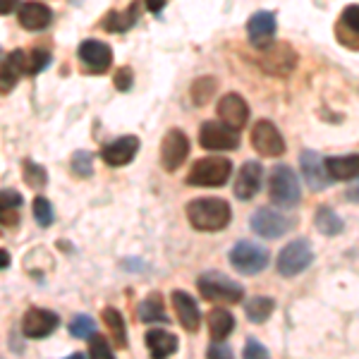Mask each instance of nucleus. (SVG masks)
Instances as JSON below:
<instances>
[{"label": "nucleus", "instance_id": "obj_1", "mask_svg": "<svg viewBox=\"0 0 359 359\" xmlns=\"http://www.w3.org/2000/svg\"><path fill=\"white\" fill-rule=\"evenodd\" d=\"M187 218L194 230L201 233H218L225 230L233 218V208L225 199L216 196H204V199H194L187 204Z\"/></svg>", "mask_w": 359, "mask_h": 359}, {"label": "nucleus", "instance_id": "obj_2", "mask_svg": "<svg viewBox=\"0 0 359 359\" xmlns=\"http://www.w3.org/2000/svg\"><path fill=\"white\" fill-rule=\"evenodd\" d=\"M199 294L208 302H223V304H237L245 299V287L228 278L221 271H206L196 278Z\"/></svg>", "mask_w": 359, "mask_h": 359}, {"label": "nucleus", "instance_id": "obj_3", "mask_svg": "<svg viewBox=\"0 0 359 359\" xmlns=\"http://www.w3.org/2000/svg\"><path fill=\"white\" fill-rule=\"evenodd\" d=\"M233 175V163L228 158H218V156H208L199 158L187 172L189 187H223Z\"/></svg>", "mask_w": 359, "mask_h": 359}, {"label": "nucleus", "instance_id": "obj_4", "mask_svg": "<svg viewBox=\"0 0 359 359\" xmlns=\"http://www.w3.org/2000/svg\"><path fill=\"white\" fill-rule=\"evenodd\" d=\"M271 201L276 206L292 208L299 204L302 199V187H299V180L294 175L290 165H276L271 172V184H269Z\"/></svg>", "mask_w": 359, "mask_h": 359}, {"label": "nucleus", "instance_id": "obj_5", "mask_svg": "<svg viewBox=\"0 0 359 359\" xmlns=\"http://www.w3.org/2000/svg\"><path fill=\"white\" fill-rule=\"evenodd\" d=\"M311 262H314V249H311V245L304 237H299V240L283 247V252L278 254V259H276V269L280 276L292 278L309 269Z\"/></svg>", "mask_w": 359, "mask_h": 359}, {"label": "nucleus", "instance_id": "obj_6", "mask_svg": "<svg viewBox=\"0 0 359 359\" xmlns=\"http://www.w3.org/2000/svg\"><path fill=\"white\" fill-rule=\"evenodd\" d=\"M271 254L266 252L262 245H254V242L240 240L237 245L230 249V264L235 266L237 273L242 276H257L269 266Z\"/></svg>", "mask_w": 359, "mask_h": 359}, {"label": "nucleus", "instance_id": "obj_7", "mask_svg": "<svg viewBox=\"0 0 359 359\" xmlns=\"http://www.w3.org/2000/svg\"><path fill=\"white\" fill-rule=\"evenodd\" d=\"M249 228L259 237H264V240H278V237L290 233L292 221L287 216H283L280 211H276V208L264 206V208H257L254 216L249 218Z\"/></svg>", "mask_w": 359, "mask_h": 359}, {"label": "nucleus", "instance_id": "obj_8", "mask_svg": "<svg viewBox=\"0 0 359 359\" xmlns=\"http://www.w3.org/2000/svg\"><path fill=\"white\" fill-rule=\"evenodd\" d=\"M199 144L208 151H235L240 147V132L216 120H208L201 125Z\"/></svg>", "mask_w": 359, "mask_h": 359}, {"label": "nucleus", "instance_id": "obj_9", "mask_svg": "<svg viewBox=\"0 0 359 359\" xmlns=\"http://www.w3.org/2000/svg\"><path fill=\"white\" fill-rule=\"evenodd\" d=\"M252 147L257 149L264 158H278L285 154V139H283L280 130L271 123V120H259L252 130Z\"/></svg>", "mask_w": 359, "mask_h": 359}, {"label": "nucleus", "instance_id": "obj_10", "mask_svg": "<svg viewBox=\"0 0 359 359\" xmlns=\"http://www.w3.org/2000/svg\"><path fill=\"white\" fill-rule=\"evenodd\" d=\"M189 156V139L182 130H170L161 144V165L168 172H175Z\"/></svg>", "mask_w": 359, "mask_h": 359}, {"label": "nucleus", "instance_id": "obj_11", "mask_svg": "<svg viewBox=\"0 0 359 359\" xmlns=\"http://www.w3.org/2000/svg\"><path fill=\"white\" fill-rule=\"evenodd\" d=\"M57 326H60V318H57L55 311H50V309L32 306V309L22 316V333H25V338L41 340L46 335L53 333Z\"/></svg>", "mask_w": 359, "mask_h": 359}, {"label": "nucleus", "instance_id": "obj_12", "mask_svg": "<svg viewBox=\"0 0 359 359\" xmlns=\"http://www.w3.org/2000/svg\"><path fill=\"white\" fill-rule=\"evenodd\" d=\"M139 147H142V144H139V137L135 135L118 137L103 147L101 158H103V163L111 168H123L135 161V156L139 154Z\"/></svg>", "mask_w": 359, "mask_h": 359}, {"label": "nucleus", "instance_id": "obj_13", "mask_svg": "<svg viewBox=\"0 0 359 359\" xmlns=\"http://www.w3.org/2000/svg\"><path fill=\"white\" fill-rule=\"evenodd\" d=\"M276 29H278V22H276V15L269 13V10H259L249 17L247 22V34H249V41L257 46L259 50L269 48L276 39Z\"/></svg>", "mask_w": 359, "mask_h": 359}, {"label": "nucleus", "instance_id": "obj_14", "mask_svg": "<svg viewBox=\"0 0 359 359\" xmlns=\"http://www.w3.org/2000/svg\"><path fill=\"white\" fill-rule=\"evenodd\" d=\"M77 55H79V60L89 67V72H94V74L108 72V67L113 65L111 46L103 43V41H96V39H86V41H82Z\"/></svg>", "mask_w": 359, "mask_h": 359}, {"label": "nucleus", "instance_id": "obj_15", "mask_svg": "<svg viewBox=\"0 0 359 359\" xmlns=\"http://www.w3.org/2000/svg\"><path fill=\"white\" fill-rule=\"evenodd\" d=\"M299 165H302L304 182L309 184L311 192H323V189L331 184V177H328V172H326V163H323V156L318 151H311V149L302 151Z\"/></svg>", "mask_w": 359, "mask_h": 359}, {"label": "nucleus", "instance_id": "obj_16", "mask_svg": "<svg viewBox=\"0 0 359 359\" xmlns=\"http://www.w3.org/2000/svg\"><path fill=\"white\" fill-rule=\"evenodd\" d=\"M172 306H175V314H177V321L184 331L189 333H196L201 326V311H199V304L196 299L192 297L189 292L184 290H172Z\"/></svg>", "mask_w": 359, "mask_h": 359}, {"label": "nucleus", "instance_id": "obj_17", "mask_svg": "<svg viewBox=\"0 0 359 359\" xmlns=\"http://www.w3.org/2000/svg\"><path fill=\"white\" fill-rule=\"evenodd\" d=\"M218 118H221L223 125H228L240 132L249 120L247 101L240 94H225L221 101H218Z\"/></svg>", "mask_w": 359, "mask_h": 359}, {"label": "nucleus", "instance_id": "obj_18", "mask_svg": "<svg viewBox=\"0 0 359 359\" xmlns=\"http://www.w3.org/2000/svg\"><path fill=\"white\" fill-rule=\"evenodd\" d=\"M262 177H264V168L257 161H247L245 165L240 168L235 177V196L242 201H249L259 194L262 189Z\"/></svg>", "mask_w": 359, "mask_h": 359}, {"label": "nucleus", "instance_id": "obj_19", "mask_svg": "<svg viewBox=\"0 0 359 359\" xmlns=\"http://www.w3.org/2000/svg\"><path fill=\"white\" fill-rule=\"evenodd\" d=\"M17 20L20 25L27 29V32H41L50 25L53 20V10L48 5L39 3V0H29V3L20 5V13H17Z\"/></svg>", "mask_w": 359, "mask_h": 359}, {"label": "nucleus", "instance_id": "obj_20", "mask_svg": "<svg viewBox=\"0 0 359 359\" xmlns=\"http://www.w3.org/2000/svg\"><path fill=\"white\" fill-rule=\"evenodd\" d=\"M25 50H13L0 62V94H10L25 74Z\"/></svg>", "mask_w": 359, "mask_h": 359}, {"label": "nucleus", "instance_id": "obj_21", "mask_svg": "<svg viewBox=\"0 0 359 359\" xmlns=\"http://www.w3.org/2000/svg\"><path fill=\"white\" fill-rule=\"evenodd\" d=\"M264 53L269 57H264L262 60V67L271 74H290V69L294 67V60H297L294 50L285 43L276 46V48H271L269 46V48H264Z\"/></svg>", "mask_w": 359, "mask_h": 359}, {"label": "nucleus", "instance_id": "obj_22", "mask_svg": "<svg viewBox=\"0 0 359 359\" xmlns=\"http://www.w3.org/2000/svg\"><path fill=\"white\" fill-rule=\"evenodd\" d=\"M326 163L328 177L333 180H355L359 172V158L357 154H347V156H333V158H323Z\"/></svg>", "mask_w": 359, "mask_h": 359}, {"label": "nucleus", "instance_id": "obj_23", "mask_svg": "<svg viewBox=\"0 0 359 359\" xmlns=\"http://www.w3.org/2000/svg\"><path fill=\"white\" fill-rule=\"evenodd\" d=\"M137 10H139V3H132L125 13H120V10H111V13L106 15V20H103V29L111 32V34L130 32V29L137 25V15H139Z\"/></svg>", "mask_w": 359, "mask_h": 359}, {"label": "nucleus", "instance_id": "obj_24", "mask_svg": "<svg viewBox=\"0 0 359 359\" xmlns=\"http://www.w3.org/2000/svg\"><path fill=\"white\" fill-rule=\"evenodd\" d=\"M147 347L154 357H170L177 352V338L163 328H154L147 333Z\"/></svg>", "mask_w": 359, "mask_h": 359}, {"label": "nucleus", "instance_id": "obj_25", "mask_svg": "<svg viewBox=\"0 0 359 359\" xmlns=\"http://www.w3.org/2000/svg\"><path fill=\"white\" fill-rule=\"evenodd\" d=\"M206 321H208V331H211L213 340H225L235 331V316L230 314L228 309H221V306L208 311Z\"/></svg>", "mask_w": 359, "mask_h": 359}, {"label": "nucleus", "instance_id": "obj_26", "mask_svg": "<svg viewBox=\"0 0 359 359\" xmlns=\"http://www.w3.org/2000/svg\"><path fill=\"white\" fill-rule=\"evenodd\" d=\"M22 194L15 189H0V225H17L20 223Z\"/></svg>", "mask_w": 359, "mask_h": 359}, {"label": "nucleus", "instance_id": "obj_27", "mask_svg": "<svg viewBox=\"0 0 359 359\" xmlns=\"http://www.w3.org/2000/svg\"><path fill=\"white\" fill-rule=\"evenodd\" d=\"M137 316H139V321H144V323H158V321L168 323V321H170L168 314H165L163 297H161L158 292H151L142 304L137 306Z\"/></svg>", "mask_w": 359, "mask_h": 359}, {"label": "nucleus", "instance_id": "obj_28", "mask_svg": "<svg viewBox=\"0 0 359 359\" xmlns=\"http://www.w3.org/2000/svg\"><path fill=\"white\" fill-rule=\"evenodd\" d=\"M314 225H316L318 233L326 235V237H335V235H340L345 230L343 218H340L331 206H321V208H318L316 216H314Z\"/></svg>", "mask_w": 359, "mask_h": 359}, {"label": "nucleus", "instance_id": "obj_29", "mask_svg": "<svg viewBox=\"0 0 359 359\" xmlns=\"http://www.w3.org/2000/svg\"><path fill=\"white\" fill-rule=\"evenodd\" d=\"M103 323H106L108 331L113 333L115 345L127 347V326H125L123 314H120L118 309H113V306H108V309H103Z\"/></svg>", "mask_w": 359, "mask_h": 359}, {"label": "nucleus", "instance_id": "obj_30", "mask_svg": "<svg viewBox=\"0 0 359 359\" xmlns=\"http://www.w3.org/2000/svg\"><path fill=\"white\" fill-rule=\"evenodd\" d=\"M273 309H276V302L271 297H252L245 304V314L252 323H264L266 318L273 314Z\"/></svg>", "mask_w": 359, "mask_h": 359}, {"label": "nucleus", "instance_id": "obj_31", "mask_svg": "<svg viewBox=\"0 0 359 359\" xmlns=\"http://www.w3.org/2000/svg\"><path fill=\"white\" fill-rule=\"evenodd\" d=\"M22 175H25L29 187H34V189L43 187V184L48 182V172H46V168L39 165V163H34L32 158L22 161Z\"/></svg>", "mask_w": 359, "mask_h": 359}, {"label": "nucleus", "instance_id": "obj_32", "mask_svg": "<svg viewBox=\"0 0 359 359\" xmlns=\"http://www.w3.org/2000/svg\"><path fill=\"white\" fill-rule=\"evenodd\" d=\"M213 94H216V79L213 77H199L192 84V101L196 106H206Z\"/></svg>", "mask_w": 359, "mask_h": 359}, {"label": "nucleus", "instance_id": "obj_33", "mask_svg": "<svg viewBox=\"0 0 359 359\" xmlns=\"http://www.w3.org/2000/svg\"><path fill=\"white\" fill-rule=\"evenodd\" d=\"M50 62V53L46 48H34L25 55V74L29 77H36L41 69Z\"/></svg>", "mask_w": 359, "mask_h": 359}, {"label": "nucleus", "instance_id": "obj_34", "mask_svg": "<svg viewBox=\"0 0 359 359\" xmlns=\"http://www.w3.org/2000/svg\"><path fill=\"white\" fill-rule=\"evenodd\" d=\"M69 165H72V172L77 177L94 175V156H91V151H86V149H82V151H74Z\"/></svg>", "mask_w": 359, "mask_h": 359}, {"label": "nucleus", "instance_id": "obj_35", "mask_svg": "<svg viewBox=\"0 0 359 359\" xmlns=\"http://www.w3.org/2000/svg\"><path fill=\"white\" fill-rule=\"evenodd\" d=\"M32 211H34V218H36V223L41 225V228H48L55 218L53 206H50V201L46 199V196H36V199H34Z\"/></svg>", "mask_w": 359, "mask_h": 359}, {"label": "nucleus", "instance_id": "obj_36", "mask_svg": "<svg viewBox=\"0 0 359 359\" xmlns=\"http://www.w3.org/2000/svg\"><path fill=\"white\" fill-rule=\"evenodd\" d=\"M94 331H96V321L91 316H86V314L74 316L72 323H69V335H72V338H79V340L89 338Z\"/></svg>", "mask_w": 359, "mask_h": 359}, {"label": "nucleus", "instance_id": "obj_37", "mask_svg": "<svg viewBox=\"0 0 359 359\" xmlns=\"http://www.w3.org/2000/svg\"><path fill=\"white\" fill-rule=\"evenodd\" d=\"M89 357L113 359V347L108 345V340L103 335H96V331L89 335Z\"/></svg>", "mask_w": 359, "mask_h": 359}, {"label": "nucleus", "instance_id": "obj_38", "mask_svg": "<svg viewBox=\"0 0 359 359\" xmlns=\"http://www.w3.org/2000/svg\"><path fill=\"white\" fill-rule=\"evenodd\" d=\"M132 84H135V72H132V67H120L118 74H115V86H118V91H130Z\"/></svg>", "mask_w": 359, "mask_h": 359}, {"label": "nucleus", "instance_id": "obj_39", "mask_svg": "<svg viewBox=\"0 0 359 359\" xmlns=\"http://www.w3.org/2000/svg\"><path fill=\"white\" fill-rule=\"evenodd\" d=\"M242 357H247V359H266L269 357V350H266V347L259 343V340H247V345H245V350H242Z\"/></svg>", "mask_w": 359, "mask_h": 359}, {"label": "nucleus", "instance_id": "obj_40", "mask_svg": "<svg viewBox=\"0 0 359 359\" xmlns=\"http://www.w3.org/2000/svg\"><path fill=\"white\" fill-rule=\"evenodd\" d=\"M357 13H359L357 5H350V8H345V10H343V20H340V25L347 27V29H352V32H359Z\"/></svg>", "mask_w": 359, "mask_h": 359}, {"label": "nucleus", "instance_id": "obj_41", "mask_svg": "<svg viewBox=\"0 0 359 359\" xmlns=\"http://www.w3.org/2000/svg\"><path fill=\"white\" fill-rule=\"evenodd\" d=\"M208 357H223V359H230L233 357V350L228 345H223V340H213V345L208 347Z\"/></svg>", "mask_w": 359, "mask_h": 359}, {"label": "nucleus", "instance_id": "obj_42", "mask_svg": "<svg viewBox=\"0 0 359 359\" xmlns=\"http://www.w3.org/2000/svg\"><path fill=\"white\" fill-rule=\"evenodd\" d=\"M17 8H20V0H0V15L3 17L13 15Z\"/></svg>", "mask_w": 359, "mask_h": 359}, {"label": "nucleus", "instance_id": "obj_43", "mask_svg": "<svg viewBox=\"0 0 359 359\" xmlns=\"http://www.w3.org/2000/svg\"><path fill=\"white\" fill-rule=\"evenodd\" d=\"M165 3H168V0H144V5L149 8V13H156V15L165 8Z\"/></svg>", "mask_w": 359, "mask_h": 359}, {"label": "nucleus", "instance_id": "obj_44", "mask_svg": "<svg viewBox=\"0 0 359 359\" xmlns=\"http://www.w3.org/2000/svg\"><path fill=\"white\" fill-rule=\"evenodd\" d=\"M10 266V254L5 249H0V269H8Z\"/></svg>", "mask_w": 359, "mask_h": 359}, {"label": "nucleus", "instance_id": "obj_45", "mask_svg": "<svg viewBox=\"0 0 359 359\" xmlns=\"http://www.w3.org/2000/svg\"><path fill=\"white\" fill-rule=\"evenodd\" d=\"M0 60H3V48H0Z\"/></svg>", "mask_w": 359, "mask_h": 359}]
</instances>
